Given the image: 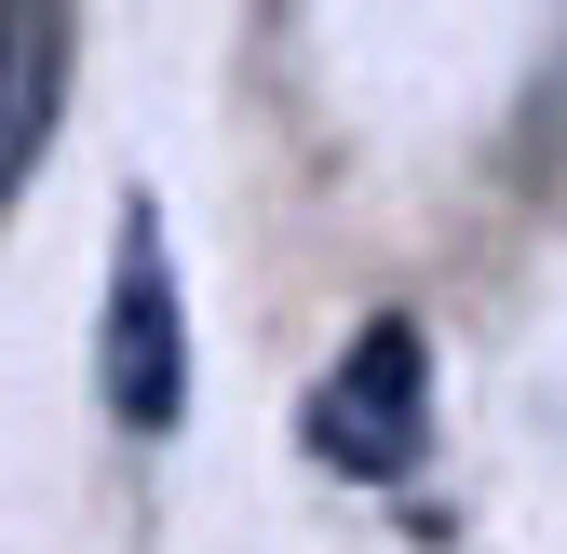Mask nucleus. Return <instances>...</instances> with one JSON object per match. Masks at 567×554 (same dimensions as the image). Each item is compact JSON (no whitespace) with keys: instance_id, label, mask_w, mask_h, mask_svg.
I'll return each mask as SVG.
<instances>
[{"instance_id":"f257e3e1","label":"nucleus","mask_w":567,"mask_h":554,"mask_svg":"<svg viewBox=\"0 0 567 554\" xmlns=\"http://www.w3.org/2000/svg\"><path fill=\"white\" fill-rule=\"evenodd\" d=\"M419 420H433V338L405 311H379L311 379V460L351 473V488H392V473H419Z\"/></svg>"},{"instance_id":"f03ea898","label":"nucleus","mask_w":567,"mask_h":554,"mask_svg":"<svg viewBox=\"0 0 567 554\" xmlns=\"http://www.w3.org/2000/svg\"><path fill=\"white\" fill-rule=\"evenodd\" d=\"M95 379L122 406V433H176V406H189L176 257H163V217H150V203H122V257H109V311H95Z\"/></svg>"},{"instance_id":"7ed1b4c3","label":"nucleus","mask_w":567,"mask_h":554,"mask_svg":"<svg viewBox=\"0 0 567 554\" xmlns=\"http://www.w3.org/2000/svg\"><path fill=\"white\" fill-rule=\"evenodd\" d=\"M54 109H68V14L54 0H14V14H0V203L54 150Z\"/></svg>"}]
</instances>
